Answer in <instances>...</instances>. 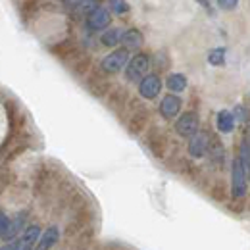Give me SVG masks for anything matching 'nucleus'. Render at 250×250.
<instances>
[{
    "label": "nucleus",
    "mask_w": 250,
    "mask_h": 250,
    "mask_svg": "<svg viewBox=\"0 0 250 250\" xmlns=\"http://www.w3.org/2000/svg\"><path fill=\"white\" fill-rule=\"evenodd\" d=\"M231 177H233V183H231L233 196L235 198H243L247 194V187H249V173H247V167H245V164H243L241 158H235L233 160Z\"/></svg>",
    "instance_id": "f257e3e1"
},
{
    "label": "nucleus",
    "mask_w": 250,
    "mask_h": 250,
    "mask_svg": "<svg viewBox=\"0 0 250 250\" xmlns=\"http://www.w3.org/2000/svg\"><path fill=\"white\" fill-rule=\"evenodd\" d=\"M148 65H150V60L146 54H135L129 62H127V67H125V77L129 81H141L146 71H148Z\"/></svg>",
    "instance_id": "f03ea898"
},
{
    "label": "nucleus",
    "mask_w": 250,
    "mask_h": 250,
    "mask_svg": "<svg viewBox=\"0 0 250 250\" xmlns=\"http://www.w3.org/2000/svg\"><path fill=\"white\" fill-rule=\"evenodd\" d=\"M129 62V50L127 48H118L114 52H110L104 60H102V69L106 73H116L120 69H124Z\"/></svg>",
    "instance_id": "7ed1b4c3"
},
{
    "label": "nucleus",
    "mask_w": 250,
    "mask_h": 250,
    "mask_svg": "<svg viewBox=\"0 0 250 250\" xmlns=\"http://www.w3.org/2000/svg\"><path fill=\"white\" fill-rule=\"evenodd\" d=\"M175 131L179 137H192L198 131V114L196 112H185L181 114V118L175 122Z\"/></svg>",
    "instance_id": "20e7f679"
},
{
    "label": "nucleus",
    "mask_w": 250,
    "mask_h": 250,
    "mask_svg": "<svg viewBox=\"0 0 250 250\" xmlns=\"http://www.w3.org/2000/svg\"><path fill=\"white\" fill-rule=\"evenodd\" d=\"M162 91V81H160V77L158 75H145L141 81H139V93L143 98H146V100H152V98H156L158 94Z\"/></svg>",
    "instance_id": "39448f33"
},
{
    "label": "nucleus",
    "mask_w": 250,
    "mask_h": 250,
    "mask_svg": "<svg viewBox=\"0 0 250 250\" xmlns=\"http://www.w3.org/2000/svg\"><path fill=\"white\" fill-rule=\"evenodd\" d=\"M179 112H181V98L175 94H166L160 102V114L169 120V118H175Z\"/></svg>",
    "instance_id": "423d86ee"
},
{
    "label": "nucleus",
    "mask_w": 250,
    "mask_h": 250,
    "mask_svg": "<svg viewBox=\"0 0 250 250\" xmlns=\"http://www.w3.org/2000/svg\"><path fill=\"white\" fill-rule=\"evenodd\" d=\"M188 154L192 158H202L206 154V148H208V137L200 131H196L192 137H188Z\"/></svg>",
    "instance_id": "0eeeda50"
},
{
    "label": "nucleus",
    "mask_w": 250,
    "mask_h": 250,
    "mask_svg": "<svg viewBox=\"0 0 250 250\" xmlns=\"http://www.w3.org/2000/svg\"><path fill=\"white\" fill-rule=\"evenodd\" d=\"M110 21H112V16L104 8H94L87 18V23H89L91 29H106L110 25Z\"/></svg>",
    "instance_id": "6e6552de"
},
{
    "label": "nucleus",
    "mask_w": 250,
    "mask_h": 250,
    "mask_svg": "<svg viewBox=\"0 0 250 250\" xmlns=\"http://www.w3.org/2000/svg\"><path fill=\"white\" fill-rule=\"evenodd\" d=\"M143 41H145V37L139 29H127V31L122 33V41L120 42L127 50H137V48L143 46Z\"/></svg>",
    "instance_id": "1a4fd4ad"
},
{
    "label": "nucleus",
    "mask_w": 250,
    "mask_h": 250,
    "mask_svg": "<svg viewBox=\"0 0 250 250\" xmlns=\"http://www.w3.org/2000/svg\"><path fill=\"white\" fill-rule=\"evenodd\" d=\"M58 239H60V229H58L56 225H52V227H48V229L41 235L37 247H39V249H50V247H54V245L58 243Z\"/></svg>",
    "instance_id": "9d476101"
},
{
    "label": "nucleus",
    "mask_w": 250,
    "mask_h": 250,
    "mask_svg": "<svg viewBox=\"0 0 250 250\" xmlns=\"http://www.w3.org/2000/svg\"><path fill=\"white\" fill-rule=\"evenodd\" d=\"M20 239H21V249H33V247H37V241L41 239V227L39 225H29Z\"/></svg>",
    "instance_id": "9b49d317"
},
{
    "label": "nucleus",
    "mask_w": 250,
    "mask_h": 250,
    "mask_svg": "<svg viewBox=\"0 0 250 250\" xmlns=\"http://www.w3.org/2000/svg\"><path fill=\"white\" fill-rule=\"evenodd\" d=\"M216 125H218L219 133H231L233 127H235V116H233V112L221 110L218 114V118H216Z\"/></svg>",
    "instance_id": "f8f14e48"
},
{
    "label": "nucleus",
    "mask_w": 250,
    "mask_h": 250,
    "mask_svg": "<svg viewBox=\"0 0 250 250\" xmlns=\"http://www.w3.org/2000/svg\"><path fill=\"white\" fill-rule=\"evenodd\" d=\"M27 221V214L23 212V214H18L14 219H10V227H8V231H6V235H4V239L6 241H10V239H16L18 237V233L21 231V227H23V223Z\"/></svg>",
    "instance_id": "ddd939ff"
},
{
    "label": "nucleus",
    "mask_w": 250,
    "mask_h": 250,
    "mask_svg": "<svg viewBox=\"0 0 250 250\" xmlns=\"http://www.w3.org/2000/svg\"><path fill=\"white\" fill-rule=\"evenodd\" d=\"M166 85H167V89H169L171 93H183V91L187 89V77L181 75V73H171V75L167 77Z\"/></svg>",
    "instance_id": "4468645a"
},
{
    "label": "nucleus",
    "mask_w": 250,
    "mask_h": 250,
    "mask_svg": "<svg viewBox=\"0 0 250 250\" xmlns=\"http://www.w3.org/2000/svg\"><path fill=\"white\" fill-rule=\"evenodd\" d=\"M100 41H102L104 46H116L122 41V31L120 29H110V31H106L100 37Z\"/></svg>",
    "instance_id": "2eb2a0df"
},
{
    "label": "nucleus",
    "mask_w": 250,
    "mask_h": 250,
    "mask_svg": "<svg viewBox=\"0 0 250 250\" xmlns=\"http://www.w3.org/2000/svg\"><path fill=\"white\" fill-rule=\"evenodd\" d=\"M208 62L212 63V65H221V63L225 62V48H214V50H210Z\"/></svg>",
    "instance_id": "dca6fc26"
},
{
    "label": "nucleus",
    "mask_w": 250,
    "mask_h": 250,
    "mask_svg": "<svg viewBox=\"0 0 250 250\" xmlns=\"http://www.w3.org/2000/svg\"><path fill=\"white\" fill-rule=\"evenodd\" d=\"M241 160H243V164H245V167H247V173H249L250 177V145L249 141H243L241 143Z\"/></svg>",
    "instance_id": "f3484780"
},
{
    "label": "nucleus",
    "mask_w": 250,
    "mask_h": 250,
    "mask_svg": "<svg viewBox=\"0 0 250 250\" xmlns=\"http://www.w3.org/2000/svg\"><path fill=\"white\" fill-rule=\"evenodd\" d=\"M110 8L116 14H127L129 12V4L125 0H110Z\"/></svg>",
    "instance_id": "a211bd4d"
},
{
    "label": "nucleus",
    "mask_w": 250,
    "mask_h": 250,
    "mask_svg": "<svg viewBox=\"0 0 250 250\" xmlns=\"http://www.w3.org/2000/svg\"><path fill=\"white\" fill-rule=\"evenodd\" d=\"M233 116H235V122L239 120V122H247L249 120V110L245 108V106H237L235 110H233Z\"/></svg>",
    "instance_id": "6ab92c4d"
},
{
    "label": "nucleus",
    "mask_w": 250,
    "mask_h": 250,
    "mask_svg": "<svg viewBox=\"0 0 250 250\" xmlns=\"http://www.w3.org/2000/svg\"><path fill=\"white\" fill-rule=\"evenodd\" d=\"M8 227H10V218H8L6 214H2V212H0V239H4V235H6Z\"/></svg>",
    "instance_id": "aec40b11"
},
{
    "label": "nucleus",
    "mask_w": 250,
    "mask_h": 250,
    "mask_svg": "<svg viewBox=\"0 0 250 250\" xmlns=\"http://www.w3.org/2000/svg\"><path fill=\"white\" fill-rule=\"evenodd\" d=\"M239 0H218V6L221 10H235Z\"/></svg>",
    "instance_id": "412c9836"
},
{
    "label": "nucleus",
    "mask_w": 250,
    "mask_h": 250,
    "mask_svg": "<svg viewBox=\"0 0 250 250\" xmlns=\"http://www.w3.org/2000/svg\"><path fill=\"white\" fill-rule=\"evenodd\" d=\"M198 2H200V4H202L206 10H210V2H208V0H198Z\"/></svg>",
    "instance_id": "4be33fe9"
}]
</instances>
